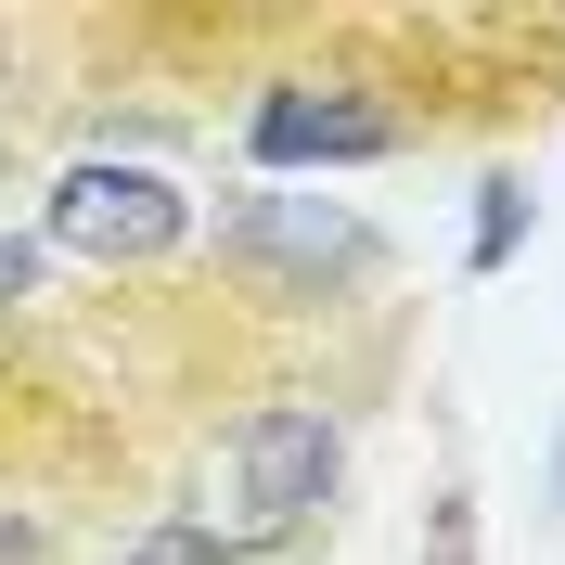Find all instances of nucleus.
Masks as SVG:
<instances>
[{
	"mask_svg": "<svg viewBox=\"0 0 565 565\" xmlns=\"http://www.w3.org/2000/svg\"><path fill=\"white\" fill-rule=\"evenodd\" d=\"M398 141H412V116L373 104V77H270L257 116H245L257 168H373Z\"/></svg>",
	"mask_w": 565,
	"mask_h": 565,
	"instance_id": "20e7f679",
	"label": "nucleus"
},
{
	"mask_svg": "<svg viewBox=\"0 0 565 565\" xmlns=\"http://www.w3.org/2000/svg\"><path fill=\"white\" fill-rule=\"evenodd\" d=\"M39 232L65 257H90V270H154V257L193 245V193H180L168 168H141V154H77V168L52 180Z\"/></svg>",
	"mask_w": 565,
	"mask_h": 565,
	"instance_id": "7ed1b4c3",
	"label": "nucleus"
},
{
	"mask_svg": "<svg viewBox=\"0 0 565 565\" xmlns=\"http://www.w3.org/2000/svg\"><path fill=\"white\" fill-rule=\"evenodd\" d=\"M527 218H540L527 180H489V193H476V232H462V270H501V257L527 245Z\"/></svg>",
	"mask_w": 565,
	"mask_h": 565,
	"instance_id": "39448f33",
	"label": "nucleus"
},
{
	"mask_svg": "<svg viewBox=\"0 0 565 565\" xmlns=\"http://www.w3.org/2000/svg\"><path fill=\"white\" fill-rule=\"evenodd\" d=\"M116 565H245V553H218L206 527H180V514H168V527H141V540H116Z\"/></svg>",
	"mask_w": 565,
	"mask_h": 565,
	"instance_id": "423d86ee",
	"label": "nucleus"
},
{
	"mask_svg": "<svg viewBox=\"0 0 565 565\" xmlns=\"http://www.w3.org/2000/svg\"><path fill=\"white\" fill-rule=\"evenodd\" d=\"M206 245L245 296H334V282L386 270V232L360 206H334V193H232L206 218Z\"/></svg>",
	"mask_w": 565,
	"mask_h": 565,
	"instance_id": "f03ea898",
	"label": "nucleus"
},
{
	"mask_svg": "<svg viewBox=\"0 0 565 565\" xmlns=\"http://www.w3.org/2000/svg\"><path fill=\"white\" fill-rule=\"evenodd\" d=\"M334 489H348V424L321 412V398H257L245 424H218L206 501H193L180 527H206L218 553L270 565L282 540H309L321 514H334Z\"/></svg>",
	"mask_w": 565,
	"mask_h": 565,
	"instance_id": "f257e3e1",
	"label": "nucleus"
},
{
	"mask_svg": "<svg viewBox=\"0 0 565 565\" xmlns=\"http://www.w3.org/2000/svg\"><path fill=\"white\" fill-rule=\"evenodd\" d=\"M0 565H39V540L13 527V501H0Z\"/></svg>",
	"mask_w": 565,
	"mask_h": 565,
	"instance_id": "1a4fd4ad",
	"label": "nucleus"
},
{
	"mask_svg": "<svg viewBox=\"0 0 565 565\" xmlns=\"http://www.w3.org/2000/svg\"><path fill=\"white\" fill-rule=\"evenodd\" d=\"M0 168H13V129H0Z\"/></svg>",
	"mask_w": 565,
	"mask_h": 565,
	"instance_id": "9b49d317",
	"label": "nucleus"
},
{
	"mask_svg": "<svg viewBox=\"0 0 565 565\" xmlns=\"http://www.w3.org/2000/svg\"><path fill=\"white\" fill-rule=\"evenodd\" d=\"M424 565H476V489H437V527H424Z\"/></svg>",
	"mask_w": 565,
	"mask_h": 565,
	"instance_id": "0eeeda50",
	"label": "nucleus"
},
{
	"mask_svg": "<svg viewBox=\"0 0 565 565\" xmlns=\"http://www.w3.org/2000/svg\"><path fill=\"white\" fill-rule=\"evenodd\" d=\"M39 282H52V245H26V232H0V309H26Z\"/></svg>",
	"mask_w": 565,
	"mask_h": 565,
	"instance_id": "6e6552de",
	"label": "nucleus"
},
{
	"mask_svg": "<svg viewBox=\"0 0 565 565\" xmlns=\"http://www.w3.org/2000/svg\"><path fill=\"white\" fill-rule=\"evenodd\" d=\"M553 501H565V450H553Z\"/></svg>",
	"mask_w": 565,
	"mask_h": 565,
	"instance_id": "9d476101",
	"label": "nucleus"
}]
</instances>
